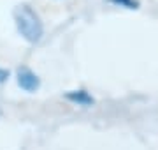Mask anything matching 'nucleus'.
Instances as JSON below:
<instances>
[{
    "label": "nucleus",
    "mask_w": 158,
    "mask_h": 150,
    "mask_svg": "<svg viewBox=\"0 0 158 150\" xmlns=\"http://www.w3.org/2000/svg\"><path fill=\"white\" fill-rule=\"evenodd\" d=\"M14 20H16V27L19 34L28 41V42H37L40 41L44 34V27L40 21L39 14L28 6H19L14 11Z\"/></svg>",
    "instance_id": "obj_1"
},
{
    "label": "nucleus",
    "mask_w": 158,
    "mask_h": 150,
    "mask_svg": "<svg viewBox=\"0 0 158 150\" xmlns=\"http://www.w3.org/2000/svg\"><path fill=\"white\" fill-rule=\"evenodd\" d=\"M18 85L23 90H27V92H35L39 88L40 81H39V76L35 74V73H32L27 67H21V69L18 71Z\"/></svg>",
    "instance_id": "obj_2"
},
{
    "label": "nucleus",
    "mask_w": 158,
    "mask_h": 150,
    "mask_svg": "<svg viewBox=\"0 0 158 150\" xmlns=\"http://www.w3.org/2000/svg\"><path fill=\"white\" fill-rule=\"evenodd\" d=\"M69 99H72V101H77V103H81V101H86V103H90V101H91V99H90V97H86L83 92L79 94V95H69Z\"/></svg>",
    "instance_id": "obj_3"
},
{
    "label": "nucleus",
    "mask_w": 158,
    "mask_h": 150,
    "mask_svg": "<svg viewBox=\"0 0 158 150\" xmlns=\"http://www.w3.org/2000/svg\"><path fill=\"white\" fill-rule=\"evenodd\" d=\"M7 76H9V73H7L6 69H0V83H2V81H6Z\"/></svg>",
    "instance_id": "obj_4"
}]
</instances>
